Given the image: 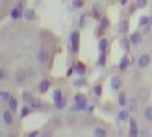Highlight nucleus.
<instances>
[{
	"label": "nucleus",
	"mask_w": 152,
	"mask_h": 137,
	"mask_svg": "<svg viewBox=\"0 0 152 137\" xmlns=\"http://www.w3.org/2000/svg\"><path fill=\"white\" fill-rule=\"evenodd\" d=\"M15 122H17V119H15V111H11L10 108H6L2 111V124H4V128H11Z\"/></svg>",
	"instance_id": "0eeeda50"
},
{
	"label": "nucleus",
	"mask_w": 152,
	"mask_h": 137,
	"mask_svg": "<svg viewBox=\"0 0 152 137\" xmlns=\"http://www.w3.org/2000/svg\"><path fill=\"white\" fill-rule=\"evenodd\" d=\"M86 108H87V96L83 95V93H76L74 98H72V104H71L69 111L80 113V111H86Z\"/></svg>",
	"instance_id": "f03ea898"
},
{
	"label": "nucleus",
	"mask_w": 152,
	"mask_h": 137,
	"mask_svg": "<svg viewBox=\"0 0 152 137\" xmlns=\"http://www.w3.org/2000/svg\"><path fill=\"white\" fill-rule=\"evenodd\" d=\"M150 63H152V56L148 54V52H141V54L135 58V67H139V68H148L150 67Z\"/></svg>",
	"instance_id": "39448f33"
},
{
	"label": "nucleus",
	"mask_w": 152,
	"mask_h": 137,
	"mask_svg": "<svg viewBox=\"0 0 152 137\" xmlns=\"http://www.w3.org/2000/svg\"><path fill=\"white\" fill-rule=\"evenodd\" d=\"M141 115H143V120H145V122L152 124V104H147L145 108H143Z\"/></svg>",
	"instance_id": "412c9836"
},
{
	"label": "nucleus",
	"mask_w": 152,
	"mask_h": 137,
	"mask_svg": "<svg viewBox=\"0 0 152 137\" xmlns=\"http://www.w3.org/2000/svg\"><path fill=\"white\" fill-rule=\"evenodd\" d=\"M6 108H10L11 111H19V100H17L15 96H11L10 100L6 102Z\"/></svg>",
	"instance_id": "c756f323"
},
{
	"label": "nucleus",
	"mask_w": 152,
	"mask_h": 137,
	"mask_svg": "<svg viewBox=\"0 0 152 137\" xmlns=\"http://www.w3.org/2000/svg\"><path fill=\"white\" fill-rule=\"evenodd\" d=\"M50 87H52V82H50L48 78H45V80H39V82H37V93H39V95L48 93Z\"/></svg>",
	"instance_id": "f8f14e48"
},
{
	"label": "nucleus",
	"mask_w": 152,
	"mask_h": 137,
	"mask_svg": "<svg viewBox=\"0 0 152 137\" xmlns=\"http://www.w3.org/2000/svg\"><path fill=\"white\" fill-rule=\"evenodd\" d=\"M52 58H54V52H52V48L47 44V39H45L43 44H41V48H39V52H37V63H39V67H47L52 61Z\"/></svg>",
	"instance_id": "f257e3e1"
},
{
	"label": "nucleus",
	"mask_w": 152,
	"mask_h": 137,
	"mask_svg": "<svg viewBox=\"0 0 152 137\" xmlns=\"http://www.w3.org/2000/svg\"><path fill=\"white\" fill-rule=\"evenodd\" d=\"M141 78H143V68L137 67V68H135V71L132 72V82H139Z\"/></svg>",
	"instance_id": "c9c22d12"
},
{
	"label": "nucleus",
	"mask_w": 152,
	"mask_h": 137,
	"mask_svg": "<svg viewBox=\"0 0 152 137\" xmlns=\"http://www.w3.org/2000/svg\"><path fill=\"white\" fill-rule=\"evenodd\" d=\"M135 96L141 100V104H147L148 98H150V91H148V87H137V91H135Z\"/></svg>",
	"instance_id": "ddd939ff"
},
{
	"label": "nucleus",
	"mask_w": 152,
	"mask_h": 137,
	"mask_svg": "<svg viewBox=\"0 0 152 137\" xmlns=\"http://www.w3.org/2000/svg\"><path fill=\"white\" fill-rule=\"evenodd\" d=\"M91 17H93L95 20H98V19H102V17H104V9H102V4H100V2H95V4H93V9H91Z\"/></svg>",
	"instance_id": "4468645a"
},
{
	"label": "nucleus",
	"mask_w": 152,
	"mask_h": 137,
	"mask_svg": "<svg viewBox=\"0 0 152 137\" xmlns=\"http://www.w3.org/2000/svg\"><path fill=\"white\" fill-rule=\"evenodd\" d=\"M0 80H2V82L7 80V68H6V65H2V68H0Z\"/></svg>",
	"instance_id": "a19ab883"
},
{
	"label": "nucleus",
	"mask_w": 152,
	"mask_h": 137,
	"mask_svg": "<svg viewBox=\"0 0 152 137\" xmlns=\"http://www.w3.org/2000/svg\"><path fill=\"white\" fill-rule=\"evenodd\" d=\"M126 102H128V93L126 91H117V104H119V108H126Z\"/></svg>",
	"instance_id": "4be33fe9"
},
{
	"label": "nucleus",
	"mask_w": 152,
	"mask_h": 137,
	"mask_svg": "<svg viewBox=\"0 0 152 137\" xmlns=\"http://www.w3.org/2000/svg\"><path fill=\"white\" fill-rule=\"evenodd\" d=\"M2 2H4V4H6V2H10V0H2Z\"/></svg>",
	"instance_id": "49530a36"
},
{
	"label": "nucleus",
	"mask_w": 152,
	"mask_h": 137,
	"mask_svg": "<svg viewBox=\"0 0 152 137\" xmlns=\"http://www.w3.org/2000/svg\"><path fill=\"white\" fill-rule=\"evenodd\" d=\"M11 96H13L11 91H7V89H2V91H0V98H2V104H4V106H6V102L10 100Z\"/></svg>",
	"instance_id": "473e14b6"
},
{
	"label": "nucleus",
	"mask_w": 152,
	"mask_h": 137,
	"mask_svg": "<svg viewBox=\"0 0 152 137\" xmlns=\"http://www.w3.org/2000/svg\"><path fill=\"white\" fill-rule=\"evenodd\" d=\"M96 67H106V52H100L98 61H96Z\"/></svg>",
	"instance_id": "4c0bfd02"
},
{
	"label": "nucleus",
	"mask_w": 152,
	"mask_h": 137,
	"mask_svg": "<svg viewBox=\"0 0 152 137\" xmlns=\"http://www.w3.org/2000/svg\"><path fill=\"white\" fill-rule=\"evenodd\" d=\"M130 63H132V59H130V56L124 52V56L121 58V61H119V65H117V68L121 72H124V71H128V67H130Z\"/></svg>",
	"instance_id": "f3484780"
},
{
	"label": "nucleus",
	"mask_w": 152,
	"mask_h": 137,
	"mask_svg": "<svg viewBox=\"0 0 152 137\" xmlns=\"http://www.w3.org/2000/svg\"><path fill=\"white\" fill-rule=\"evenodd\" d=\"M65 122V119L61 117H50L48 119V128H52V130H58V128H61Z\"/></svg>",
	"instance_id": "aec40b11"
},
{
	"label": "nucleus",
	"mask_w": 152,
	"mask_h": 137,
	"mask_svg": "<svg viewBox=\"0 0 152 137\" xmlns=\"http://www.w3.org/2000/svg\"><path fill=\"white\" fill-rule=\"evenodd\" d=\"M137 24H139V28L143 30L145 26L150 24V17H148V15H143V17H139V22H137Z\"/></svg>",
	"instance_id": "f704fd0d"
},
{
	"label": "nucleus",
	"mask_w": 152,
	"mask_h": 137,
	"mask_svg": "<svg viewBox=\"0 0 152 137\" xmlns=\"http://www.w3.org/2000/svg\"><path fill=\"white\" fill-rule=\"evenodd\" d=\"M119 4H121V6H123V7H124V6L128 4V0H119Z\"/></svg>",
	"instance_id": "a18cd8bd"
},
{
	"label": "nucleus",
	"mask_w": 152,
	"mask_h": 137,
	"mask_svg": "<svg viewBox=\"0 0 152 137\" xmlns=\"http://www.w3.org/2000/svg\"><path fill=\"white\" fill-rule=\"evenodd\" d=\"M128 35H130V41H132L134 47H139V44H143V37H145V34H141L139 30H137V32L128 34Z\"/></svg>",
	"instance_id": "dca6fc26"
},
{
	"label": "nucleus",
	"mask_w": 152,
	"mask_h": 137,
	"mask_svg": "<svg viewBox=\"0 0 152 137\" xmlns=\"http://www.w3.org/2000/svg\"><path fill=\"white\" fill-rule=\"evenodd\" d=\"M135 6H137V9H143L148 6V0H135Z\"/></svg>",
	"instance_id": "79ce46f5"
},
{
	"label": "nucleus",
	"mask_w": 152,
	"mask_h": 137,
	"mask_svg": "<svg viewBox=\"0 0 152 137\" xmlns=\"http://www.w3.org/2000/svg\"><path fill=\"white\" fill-rule=\"evenodd\" d=\"M20 100L24 102V104H30V102L34 100V95H32V91L24 89V91H22V93H20Z\"/></svg>",
	"instance_id": "c85d7f7f"
},
{
	"label": "nucleus",
	"mask_w": 152,
	"mask_h": 137,
	"mask_svg": "<svg viewBox=\"0 0 152 137\" xmlns=\"http://www.w3.org/2000/svg\"><path fill=\"white\" fill-rule=\"evenodd\" d=\"M72 7H74V9L83 11V7H86V0H72Z\"/></svg>",
	"instance_id": "e433bc0d"
},
{
	"label": "nucleus",
	"mask_w": 152,
	"mask_h": 137,
	"mask_svg": "<svg viewBox=\"0 0 152 137\" xmlns=\"http://www.w3.org/2000/svg\"><path fill=\"white\" fill-rule=\"evenodd\" d=\"M89 17H91V15L86 13V11H82V13H80V17H78V28H80V30H83V28L89 24Z\"/></svg>",
	"instance_id": "5701e85b"
},
{
	"label": "nucleus",
	"mask_w": 152,
	"mask_h": 137,
	"mask_svg": "<svg viewBox=\"0 0 152 137\" xmlns=\"http://www.w3.org/2000/svg\"><path fill=\"white\" fill-rule=\"evenodd\" d=\"M61 98H65L63 96V91L61 89H54V93H52V102H59Z\"/></svg>",
	"instance_id": "72a5a7b5"
},
{
	"label": "nucleus",
	"mask_w": 152,
	"mask_h": 137,
	"mask_svg": "<svg viewBox=\"0 0 152 137\" xmlns=\"http://www.w3.org/2000/svg\"><path fill=\"white\" fill-rule=\"evenodd\" d=\"M110 30V20L102 17V19H98L96 20V28H95V37L96 39H100V37H104V34Z\"/></svg>",
	"instance_id": "20e7f679"
},
{
	"label": "nucleus",
	"mask_w": 152,
	"mask_h": 137,
	"mask_svg": "<svg viewBox=\"0 0 152 137\" xmlns=\"http://www.w3.org/2000/svg\"><path fill=\"white\" fill-rule=\"evenodd\" d=\"M65 106H67V98H61L59 102H54V108H56V109H63Z\"/></svg>",
	"instance_id": "ea45409f"
},
{
	"label": "nucleus",
	"mask_w": 152,
	"mask_h": 137,
	"mask_svg": "<svg viewBox=\"0 0 152 137\" xmlns=\"http://www.w3.org/2000/svg\"><path fill=\"white\" fill-rule=\"evenodd\" d=\"M132 113L128 111V108H121V111L117 113V122L123 124V122H128V119H130Z\"/></svg>",
	"instance_id": "6ab92c4d"
},
{
	"label": "nucleus",
	"mask_w": 152,
	"mask_h": 137,
	"mask_svg": "<svg viewBox=\"0 0 152 137\" xmlns=\"http://www.w3.org/2000/svg\"><path fill=\"white\" fill-rule=\"evenodd\" d=\"M93 111H95V106H93V104H87V108H86V113H87V115H91Z\"/></svg>",
	"instance_id": "c03bdc74"
},
{
	"label": "nucleus",
	"mask_w": 152,
	"mask_h": 137,
	"mask_svg": "<svg viewBox=\"0 0 152 137\" xmlns=\"http://www.w3.org/2000/svg\"><path fill=\"white\" fill-rule=\"evenodd\" d=\"M30 106H32V109H34V111H43L45 108H47V104H45L41 98H34V100L30 102Z\"/></svg>",
	"instance_id": "b1692460"
},
{
	"label": "nucleus",
	"mask_w": 152,
	"mask_h": 137,
	"mask_svg": "<svg viewBox=\"0 0 152 137\" xmlns=\"http://www.w3.org/2000/svg\"><path fill=\"white\" fill-rule=\"evenodd\" d=\"M74 74L76 76H86L87 74V65L83 61H74Z\"/></svg>",
	"instance_id": "a211bd4d"
},
{
	"label": "nucleus",
	"mask_w": 152,
	"mask_h": 137,
	"mask_svg": "<svg viewBox=\"0 0 152 137\" xmlns=\"http://www.w3.org/2000/svg\"><path fill=\"white\" fill-rule=\"evenodd\" d=\"M117 34L119 35H128L130 34V19H121L117 24Z\"/></svg>",
	"instance_id": "1a4fd4ad"
},
{
	"label": "nucleus",
	"mask_w": 152,
	"mask_h": 137,
	"mask_svg": "<svg viewBox=\"0 0 152 137\" xmlns=\"http://www.w3.org/2000/svg\"><path fill=\"white\" fill-rule=\"evenodd\" d=\"M108 44H110V41L106 39V37H100V39H98V54L108 50Z\"/></svg>",
	"instance_id": "2f4dec72"
},
{
	"label": "nucleus",
	"mask_w": 152,
	"mask_h": 137,
	"mask_svg": "<svg viewBox=\"0 0 152 137\" xmlns=\"http://www.w3.org/2000/svg\"><path fill=\"white\" fill-rule=\"evenodd\" d=\"M126 108H128V111L132 113V115H135V113H139V108H141V100L137 96H128V102H126Z\"/></svg>",
	"instance_id": "6e6552de"
},
{
	"label": "nucleus",
	"mask_w": 152,
	"mask_h": 137,
	"mask_svg": "<svg viewBox=\"0 0 152 137\" xmlns=\"http://www.w3.org/2000/svg\"><path fill=\"white\" fill-rule=\"evenodd\" d=\"M10 19L11 20H20V19H24V7H20L19 4L11 7L10 9Z\"/></svg>",
	"instance_id": "9d476101"
},
{
	"label": "nucleus",
	"mask_w": 152,
	"mask_h": 137,
	"mask_svg": "<svg viewBox=\"0 0 152 137\" xmlns=\"http://www.w3.org/2000/svg\"><path fill=\"white\" fill-rule=\"evenodd\" d=\"M28 80L30 78H28V71H26V68H17V72H15V76H13V83H15V85L22 87Z\"/></svg>",
	"instance_id": "423d86ee"
},
{
	"label": "nucleus",
	"mask_w": 152,
	"mask_h": 137,
	"mask_svg": "<svg viewBox=\"0 0 152 137\" xmlns=\"http://www.w3.org/2000/svg\"><path fill=\"white\" fill-rule=\"evenodd\" d=\"M35 19H37L35 9H32V7H24V20H28V22H34Z\"/></svg>",
	"instance_id": "bb28decb"
},
{
	"label": "nucleus",
	"mask_w": 152,
	"mask_h": 137,
	"mask_svg": "<svg viewBox=\"0 0 152 137\" xmlns=\"http://www.w3.org/2000/svg\"><path fill=\"white\" fill-rule=\"evenodd\" d=\"M110 87H111V91H121L123 89V78L119 74H111L110 76Z\"/></svg>",
	"instance_id": "9b49d317"
},
{
	"label": "nucleus",
	"mask_w": 152,
	"mask_h": 137,
	"mask_svg": "<svg viewBox=\"0 0 152 137\" xmlns=\"http://www.w3.org/2000/svg\"><path fill=\"white\" fill-rule=\"evenodd\" d=\"M91 93H93L95 98H100L102 96V82H95L93 87H91Z\"/></svg>",
	"instance_id": "a878e982"
},
{
	"label": "nucleus",
	"mask_w": 152,
	"mask_h": 137,
	"mask_svg": "<svg viewBox=\"0 0 152 137\" xmlns=\"http://www.w3.org/2000/svg\"><path fill=\"white\" fill-rule=\"evenodd\" d=\"M80 50V28H76L71 32L69 35V54L71 56H76Z\"/></svg>",
	"instance_id": "7ed1b4c3"
},
{
	"label": "nucleus",
	"mask_w": 152,
	"mask_h": 137,
	"mask_svg": "<svg viewBox=\"0 0 152 137\" xmlns=\"http://www.w3.org/2000/svg\"><path fill=\"white\" fill-rule=\"evenodd\" d=\"M108 133H110V132L106 130L104 126H95V128H93V135H95V137H106Z\"/></svg>",
	"instance_id": "7c9ffc66"
},
{
	"label": "nucleus",
	"mask_w": 152,
	"mask_h": 137,
	"mask_svg": "<svg viewBox=\"0 0 152 137\" xmlns=\"http://www.w3.org/2000/svg\"><path fill=\"white\" fill-rule=\"evenodd\" d=\"M119 47H121V50H123V52H128V50H130V47H134L132 41H130V35H121Z\"/></svg>",
	"instance_id": "2eb2a0df"
},
{
	"label": "nucleus",
	"mask_w": 152,
	"mask_h": 137,
	"mask_svg": "<svg viewBox=\"0 0 152 137\" xmlns=\"http://www.w3.org/2000/svg\"><path fill=\"white\" fill-rule=\"evenodd\" d=\"M26 71H28V78H30V80H35V78H37V71H35L34 67H28Z\"/></svg>",
	"instance_id": "58836bf2"
},
{
	"label": "nucleus",
	"mask_w": 152,
	"mask_h": 137,
	"mask_svg": "<svg viewBox=\"0 0 152 137\" xmlns=\"http://www.w3.org/2000/svg\"><path fill=\"white\" fill-rule=\"evenodd\" d=\"M32 111H34V109H32V106H30V104H22L20 109H19V117H20V119H26Z\"/></svg>",
	"instance_id": "393cba45"
},
{
	"label": "nucleus",
	"mask_w": 152,
	"mask_h": 137,
	"mask_svg": "<svg viewBox=\"0 0 152 137\" xmlns=\"http://www.w3.org/2000/svg\"><path fill=\"white\" fill-rule=\"evenodd\" d=\"M137 135H139V137H148V135H150V130H148V128H139Z\"/></svg>",
	"instance_id": "37998d69"
},
{
	"label": "nucleus",
	"mask_w": 152,
	"mask_h": 137,
	"mask_svg": "<svg viewBox=\"0 0 152 137\" xmlns=\"http://www.w3.org/2000/svg\"><path fill=\"white\" fill-rule=\"evenodd\" d=\"M72 85L76 89H82V87H86L87 85V80H86V76H76V80H72Z\"/></svg>",
	"instance_id": "cd10ccee"
}]
</instances>
